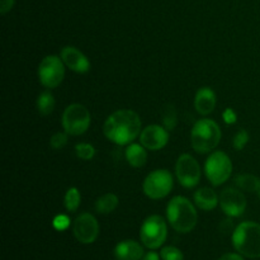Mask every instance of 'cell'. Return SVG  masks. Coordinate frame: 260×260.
<instances>
[{"instance_id":"obj_22","label":"cell","mask_w":260,"mask_h":260,"mask_svg":"<svg viewBox=\"0 0 260 260\" xmlns=\"http://www.w3.org/2000/svg\"><path fill=\"white\" fill-rule=\"evenodd\" d=\"M81 203V194L80 190L76 187H71L66 190L65 197H63V206L68 210V212H76L78 208L80 207Z\"/></svg>"},{"instance_id":"obj_25","label":"cell","mask_w":260,"mask_h":260,"mask_svg":"<svg viewBox=\"0 0 260 260\" xmlns=\"http://www.w3.org/2000/svg\"><path fill=\"white\" fill-rule=\"evenodd\" d=\"M249 140H250V136H249V132L246 131V129H239L238 132H236V135L234 136L233 139V146L234 149L238 150V151H240V150H243L244 147L248 145Z\"/></svg>"},{"instance_id":"obj_4","label":"cell","mask_w":260,"mask_h":260,"mask_svg":"<svg viewBox=\"0 0 260 260\" xmlns=\"http://www.w3.org/2000/svg\"><path fill=\"white\" fill-rule=\"evenodd\" d=\"M233 245L243 256L250 259L260 258V225L245 221L235 228L233 233Z\"/></svg>"},{"instance_id":"obj_12","label":"cell","mask_w":260,"mask_h":260,"mask_svg":"<svg viewBox=\"0 0 260 260\" xmlns=\"http://www.w3.org/2000/svg\"><path fill=\"white\" fill-rule=\"evenodd\" d=\"M220 207L229 217H240L246 210V198L243 190L236 188H225L220 193Z\"/></svg>"},{"instance_id":"obj_27","label":"cell","mask_w":260,"mask_h":260,"mask_svg":"<svg viewBox=\"0 0 260 260\" xmlns=\"http://www.w3.org/2000/svg\"><path fill=\"white\" fill-rule=\"evenodd\" d=\"M177 122L178 118L174 108L168 109L164 113V116H162V126H164L168 131H172V129H174L175 126H177Z\"/></svg>"},{"instance_id":"obj_33","label":"cell","mask_w":260,"mask_h":260,"mask_svg":"<svg viewBox=\"0 0 260 260\" xmlns=\"http://www.w3.org/2000/svg\"><path fill=\"white\" fill-rule=\"evenodd\" d=\"M258 194H259V197H260V188H259V190H258Z\"/></svg>"},{"instance_id":"obj_20","label":"cell","mask_w":260,"mask_h":260,"mask_svg":"<svg viewBox=\"0 0 260 260\" xmlns=\"http://www.w3.org/2000/svg\"><path fill=\"white\" fill-rule=\"evenodd\" d=\"M235 184L239 189L249 193H258L260 188V179L253 174H240L235 178Z\"/></svg>"},{"instance_id":"obj_15","label":"cell","mask_w":260,"mask_h":260,"mask_svg":"<svg viewBox=\"0 0 260 260\" xmlns=\"http://www.w3.org/2000/svg\"><path fill=\"white\" fill-rule=\"evenodd\" d=\"M216 93L210 86H202L197 90L194 96V108L201 116H208L216 108Z\"/></svg>"},{"instance_id":"obj_19","label":"cell","mask_w":260,"mask_h":260,"mask_svg":"<svg viewBox=\"0 0 260 260\" xmlns=\"http://www.w3.org/2000/svg\"><path fill=\"white\" fill-rule=\"evenodd\" d=\"M119 205V200L114 193H106L95 201V211L99 215H109Z\"/></svg>"},{"instance_id":"obj_24","label":"cell","mask_w":260,"mask_h":260,"mask_svg":"<svg viewBox=\"0 0 260 260\" xmlns=\"http://www.w3.org/2000/svg\"><path fill=\"white\" fill-rule=\"evenodd\" d=\"M160 256L162 260H184L182 250L175 246H164L160 251Z\"/></svg>"},{"instance_id":"obj_13","label":"cell","mask_w":260,"mask_h":260,"mask_svg":"<svg viewBox=\"0 0 260 260\" xmlns=\"http://www.w3.org/2000/svg\"><path fill=\"white\" fill-rule=\"evenodd\" d=\"M168 142H169V131L160 124H149L140 134V144L151 151L164 149Z\"/></svg>"},{"instance_id":"obj_23","label":"cell","mask_w":260,"mask_h":260,"mask_svg":"<svg viewBox=\"0 0 260 260\" xmlns=\"http://www.w3.org/2000/svg\"><path fill=\"white\" fill-rule=\"evenodd\" d=\"M75 154L79 159L89 161L95 156V147L86 142H80V144H76Z\"/></svg>"},{"instance_id":"obj_30","label":"cell","mask_w":260,"mask_h":260,"mask_svg":"<svg viewBox=\"0 0 260 260\" xmlns=\"http://www.w3.org/2000/svg\"><path fill=\"white\" fill-rule=\"evenodd\" d=\"M15 0H0V13L7 14L8 12L13 9Z\"/></svg>"},{"instance_id":"obj_31","label":"cell","mask_w":260,"mask_h":260,"mask_svg":"<svg viewBox=\"0 0 260 260\" xmlns=\"http://www.w3.org/2000/svg\"><path fill=\"white\" fill-rule=\"evenodd\" d=\"M218 260H244L241 254H235V253H228L223 254Z\"/></svg>"},{"instance_id":"obj_6","label":"cell","mask_w":260,"mask_h":260,"mask_svg":"<svg viewBox=\"0 0 260 260\" xmlns=\"http://www.w3.org/2000/svg\"><path fill=\"white\" fill-rule=\"evenodd\" d=\"M168 236V226L164 218L159 215H151L142 222L140 229V239L142 245L150 250L161 248Z\"/></svg>"},{"instance_id":"obj_32","label":"cell","mask_w":260,"mask_h":260,"mask_svg":"<svg viewBox=\"0 0 260 260\" xmlns=\"http://www.w3.org/2000/svg\"><path fill=\"white\" fill-rule=\"evenodd\" d=\"M161 259V256L159 255L157 253H155V251H149L147 254H145L144 256H142L141 260H160Z\"/></svg>"},{"instance_id":"obj_16","label":"cell","mask_w":260,"mask_h":260,"mask_svg":"<svg viewBox=\"0 0 260 260\" xmlns=\"http://www.w3.org/2000/svg\"><path fill=\"white\" fill-rule=\"evenodd\" d=\"M114 255L118 260H141L145 254L140 243L135 240H123L116 245Z\"/></svg>"},{"instance_id":"obj_14","label":"cell","mask_w":260,"mask_h":260,"mask_svg":"<svg viewBox=\"0 0 260 260\" xmlns=\"http://www.w3.org/2000/svg\"><path fill=\"white\" fill-rule=\"evenodd\" d=\"M61 60L63 61L65 66L76 74L89 73L91 63L86 55H84L79 48L74 46H65L60 52Z\"/></svg>"},{"instance_id":"obj_28","label":"cell","mask_w":260,"mask_h":260,"mask_svg":"<svg viewBox=\"0 0 260 260\" xmlns=\"http://www.w3.org/2000/svg\"><path fill=\"white\" fill-rule=\"evenodd\" d=\"M70 226V218L66 215H57L53 218V228L58 231H63Z\"/></svg>"},{"instance_id":"obj_1","label":"cell","mask_w":260,"mask_h":260,"mask_svg":"<svg viewBox=\"0 0 260 260\" xmlns=\"http://www.w3.org/2000/svg\"><path fill=\"white\" fill-rule=\"evenodd\" d=\"M142 122L132 109H118L107 117L103 124V134L113 144L124 146L140 137Z\"/></svg>"},{"instance_id":"obj_7","label":"cell","mask_w":260,"mask_h":260,"mask_svg":"<svg viewBox=\"0 0 260 260\" xmlns=\"http://www.w3.org/2000/svg\"><path fill=\"white\" fill-rule=\"evenodd\" d=\"M206 178L213 187L223 184L233 174V161L223 151H213L205 162Z\"/></svg>"},{"instance_id":"obj_9","label":"cell","mask_w":260,"mask_h":260,"mask_svg":"<svg viewBox=\"0 0 260 260\" xmlns=\"http://www.w3.org/2000/svg\"><path fill=\"white\" fill-rule=\"evenodd\" d=\"M65 68L60 56H45L38 65V80L46 89L57 88L65 78Z\"/></svg>"},{"instance_id":"obj_21","label":"cell","mask_w":260,"mask_h":260,"mask_svg":"<svg viewBox=\"0 0 260 260\" xmlns=\"http://www.w3.org/2000/svg\"><path fill=\"white\" fill-rule=\"evenodd\" d=\"M37 111L41 116H48L53 112L56 106V101L53 94L50 90H43L37 98Z\"/></svg>"},{"instance_id":"obj_18","label":"cell","mask_w":260,"mask_h":260,"mask_svg":"<svg viewBox=\"0 0 260 260\" xmlns=\"http://www.w3.org/2000/svg\"><path fill=\"white\" fill-rule=\"evenodd\" d=\"M146 150L147 149L142 144H135V142L129 144L124 151V157L129 167L136 168V169L144 167L147 161Z\"/></svg>"},{"instance_id":"obj_10","label":"cell","mask_w":260,"mask_h":260,"mask_svg":"<svg viewBox=\"0 0 260 260\" xmlns=\"http://www.w3.org/2000/svg\"><path fill=\"white\" fill-rule=\"evenodd\" d=\"M175 175L179 184L184 188H194L202 177L201 165L189 154H182L175 164Z\"/></svg>"},{"instance_id":"obj_3","label":"cell","mask_w":260,"mask_h":260,"mask_svg":"<svg viewBox=\"0 0 260 260\" xmlns=\"http://www.w3.org/2000/svg\"><path fill=\"white\" fill-rule=\"evenodd\" d=\"M222 137L221 127L211 118L198 119L190 131V145L198 154H207L218 146Z\"/></svg>"},{"instance_id":"obj_26","label":"cell","mask_w":260,"mask_h":260,"mask_svg":"<svg viewBox=\"0 0 260 260\" xmlns=\"http://www.w3.org/2000/svg\"><path fill=\"white\" fill-rule=\"evenodd\" d=\"M70 135L66 134L65 131L63 132H56L55 135H52L50 139V146L52 147L53 150H60L63 149L68 144V140Z\"/></svg>"},{"instance_id":"obj_8","label":"cell","mask_w":260,"mask_h":260,"mask_svg":"<svg viewBox=\"0 0 260 260\" xmlns=\"http://www.w3.org/2000/svg\"><path fill=\"white\" fill-rule=\"evenodd\" d=\"M173 187H174L173 174L168 169L154 170L147 174L142 183V190L145 196L154 201L162 200L169 196Z\"/></svg>"},{"instance_id":"obj_2","label":"cell","mask_w":260,"mask_h":260,"mask_svg":"<svg viewBox=\"0 0 260 260\" xmlns=\"http://www.w3.org/2000/svg\"><path fill=\"white\" fill-rule=\"evenodd\" d=\"M167 218L177 233L188 234L197 225L198 213L187 197L175 196L167 206Z\"/></svg>"},{"instance_id":"obj_17","label":"cell","mask_w":260,"mask_h":260,"mask_svg":"<svg viewBox=\"0 0 260 260\" xmlns=\"http://www.w3.org/2000/svg\"><path fill=\"white\" fill-rule=\"evenodd\" d=\"M193 202L200 210L212 211L220 203V197L212 188L203 187L196 190L193 194Z\"/></svg>"},{"instance_id":"obj_5","label":"cell","mask_w":260,"mask_h":260,"mask_svg":"<svg viewBox=\"0 0 260 260\" xmlns=\"http://www.w3.org/2000/svg\"><path fill=\"white\" fill-rule=\"evenodd\" d=\"M63 131L70 136H80L89 129L91 116L85 106L79 103L70 104L65 108L61 118Z\"/></svg>"},{"instance_id":"obj_29","label":"cell","mask_w":260,"mask_h":260,"mask_svg":"<svg viewBox=\"0 0 260 260\" xmlns=\"http://www.w3.org/2000/svg\"><path fill=\"white\" fill-rule=\"evenodd\" d=\"M222 118L225 121L226 124H234L236 123V119H238V114L234 111L233 108H226L225 112L222 113Z\"/></svg>"},{"instance_id":"obj_11","label":"cell","mask_w":260,"mask_h":260,"mask_svg":"<svg viewBox=\"0 0 260 260\" xmlns=\"http://www.w3.org/2000/svg\"><path fill=\"white\" fill-rule=\"evenodd\" d=\"M73 233L76 240L81 244H91L99 235V222L91 213H80L74 220Z\"/></svg>"}]
</instances>
